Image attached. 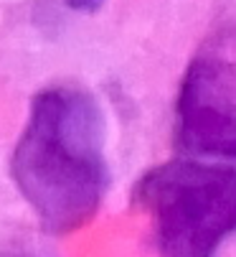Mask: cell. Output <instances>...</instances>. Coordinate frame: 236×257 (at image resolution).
<instances>
[{
  "mask_svg": "<svg viewBox=\"0 0 236 257\" xmlns=\"http://www.w3.org/2000/svg\"><path fill=\"white\" fill-rule=\"evenodd\" d=\"M11 178L46 234L64 237L87 227L109 189L99 99L79 84L44 87L31 99L16 140Z\"/></svg>",
  "mask_w": 236,
  "mask_h": 257,
  "instance_id": "6da1fadb",
  "label": "cell"
},
{
  "mask_svg": "<svg viewBox=\"0 0 236 257\" xmlns=\"http://www.w3.org/2000/svg\"><path fill=\"white\" fill-rule=\"evenodd\" d=\"M132 204L150 219L157 257H216L236 237V168L190 156L157 163Z\"/></svg>",
  "mask_w": 236,
  "mask_h": 257,
  "instance_id": "7a4b0ae2",
  "label": "cell"
},
{
  "mask_svg": "<svg viewBox=\"0 0 236 257\" xmlns=\"http://www.w3.org/2000/svg\"><path fill=\"white\" fill-rule=\"evenodd\" d=\"M173 138L190 158H236V64L193 59L175 97Z\"/></svg>",
  "mask_w": 236,
  "mask_h": 257,
  "instance_id": "3957f363",
  "label": "cell"
},
{
  "mask_svg": "<svg viewBox=\"0 0 236 257\" xmlns=\"http://www.w3.org/2000/svg\"><path fill=\"white\" fill-rule=\"evenodd\" d=\"M102 3H104V0H66V6L74 8V11H79V13H92V11H97Z\"/></svg>",
  "mask_w": 236,
  "mask_h": 257,
  "instance_id": "277c9868",
  "label": "cell"
},
{
  "mask_svg": "<svg viewBox=\"0 0 236 257\" xmlns=\"http://www.w3.org/2000/svg\"><path fill=\"white\" fill-rule=\"evenodd\" d=\"M0 257H26V254H0Z\"/></svg>",
  "mask_w": 236,
  "mask_h": 257,
  "instance_id": "5b68a950",
  "label": "cell"
}]
</instances>
